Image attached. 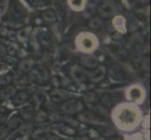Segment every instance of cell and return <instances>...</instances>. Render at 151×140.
I'll return each instance as SVG.
<instances>
[{"label": "cell", "instance_id": "cell-1", "mask_svg": "<svg viewBox=\"0 0 151 140\" xmlns=\"http://www.w3.org/2000/svg\"><path fill=\"white\" fill-rule=\"evenodd\" d=\"M96 41L92 35H81V47H83L86 50H90L95 47Z\"/></svg>", "mask_w": 151, "mask_h": 140}, {"label": "cell", "instance_id": "cell-2", "mask_svg": "<svg viewBox=\"0 0 151 140\" xmlns=\"http://www.w3.org/2000/svg\"><path fill=\"white\" fill-rule=\"evenodd\" d=\"M70 7L74 10H82L85 8L86 0H69Z\"/></svg>", "mask_w": 151, "mask_h": 140}, {"label": "cell", "instance_id": "cell-3", "mask_svg": "<svg viewBox=\"0 0 151 140\" xmlns=\"http://www.w3.org/2000/svg\"><path fill=\"white\" fill-rule=\"evenodd\" d=\"M42 17L46 22H54L55 20V15L52 10H46V11H44L42 14Z\"/></svg>", "mask_w": 151, "mask_h": 140}, {"label": "cell", "instance_id": "cell-4", "mask_svg": "<svg viewBox=\"0 0 151 140\" xmlns=\"http://www.w3.org/2000/svg\"><path fill=\"white\" fill-rule=\"evenodd\" d=\"M102 22H101V18H99V17H95V18H93L91 21H90V23H89V25L93 28V29H97L99 28L101 25Z\"/></svg>", "mask_w": 151, "mask_h": 140}, {"label": "cell", "instance_id": "cell-5", "mask_svg": "<svg viewBox=\"0 0 151 140\" xmlns=\"http://www.w3.org/2000/svg\"><path fill=\"white\" fill-rule=\"evenodd\" d=\"M29 3L32 5L33 7L36 8H40V7H43L47 4L48 0H28Z\"/></svg>", "mask_w": 151, "mask_h": 140}, {"label": "cell", "instance_id": "cell-6", "mask_svg": "<svg viewBox=\"0 0 151 140\" xmlns=\"http://www.w3.org/2000/svg\"><path fill=\"white\" fill-rule=\"evenodd\" d=\"M7 2V0H0V5H2V4H5Z\"/></svg>", "mask_w": 151, "mask_h": 140}]
</instances>
